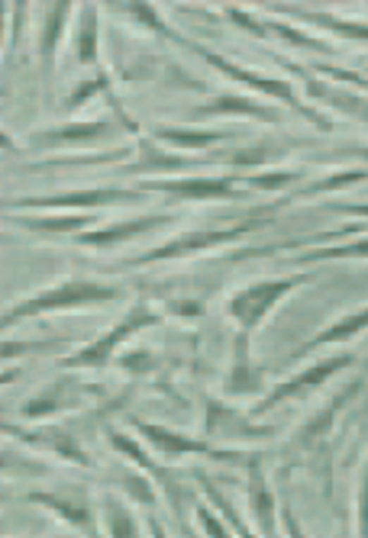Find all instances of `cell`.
<instances>
[{
	"instance_id": "1",
	"label": "cell",
	"mask_w": 368,
	"mask_h": 538,
	"mask_svg": "<svg viewBox=\"0 0 368 538\" xmlns=\"http://www.w3.org/2000/svg\"><path fill=\"white\" fill-rule=\"evenodd\" d=\"M114 290L107 287H97V284H65L61 290H52V294H42L30 304L16 306L7 319H16V316H30V313H42V310H52V306H71V304H87V300H110ZM4 319V323H7Z\"/></svg>"
},
{
	"instance_id": "2",
	"label": "cell",
	"mask_w": 368,
	"mask_h": 538,
	"mask_svg": "<svg viewBox=\"0 0 368 538\" xmlns=\"http://www.w3.org/2000/svg\"><path fill=\"white\" fill-rule=\"evenodd\" d=\"M291 287H294V281H278V284H259V287L243 290V294L233 300V316H236L243 326H255L262 313L269 310L281 294H288Z\"/></svg>"
},
{
	"instance_id": "3",
	"label": "cell",
	"mask_w": 368,
	"mask_h": 538,
	"mask_svg": "<svg viewBox=\"0 0 368 538\" xmlns=\"http://www.w3.org/2000/svg\"><path fill=\"white\" fill-rule=\"evenodd\" d=\"M149 323H155V316H149V313H139V316L126 319V323H123L116 332H110L107 339H100L94 349H87V351H81V355H75L68 364H104V361H107V355H110V349H114L116 342H123L130 332H136V329L149 326Z\"/></svg>"
},
{
	"instance_id": "4",
	"label": "cell",
	"mask_w": 368,
	"mask_h": 538,
	"mask_svg": "<svg viewBox=\"0 0 368 538\" xmlns=\"http://www.w3.org/2000/svg\"><path fill=\"white\" fill-rule=\"evenodd\" d=\"M243 229H249V226H243ZM243 229H230V232H197V235H184V239H178V242L165 245V249L149 251L146 261H155V258H175V255H184V251H197V249H204V245L230 242V239H236Z\"/></svg>"
},
{
	"instance_id": "5",
	"label": "cell",
	"mask_w": 368,
	"mask_h": 538,
	"mask_svg": "<svg viewBox=\"0 0 368 538\" xmlns=\"http://www.w3.org/2000/svg\"><path fill=\"white\" fill-rule=\"evenodd\" d=\"M114 200H126V194L87 190V194H59V197H46V200H20V206H91V204H114Z\"/></svg>"
},
{
	"instance_id": "6",
	"label": "cell",
	"mask_w": 368,
	"mask_h": 538,
	"mask_svg": "<svg viewBox=\"0 0 368 538\" xmlns=\"http://www.w3.org/2000/svg\"><path fill=\"white\" fill-rule=\"evenodd\" d=\"M349 364V358H333V361H326V364H320V368H314V371H307L304 377H298V380H291V384H284V387H278L275 394H271V400L269 403H278V400H284L288 394H298L300 387H310V384H320V380H326L333 371H339V368H345Z\"/></svg>"
},
{
	"instance_id": "7",
	"label": "cell",
	"mask_w": 368,
	"mask_h": 538,
	"mask_svg": "<svg viewBox=\"0 0 368 538\" xmlns=\"http://www.w3.org/2000/svg\"><path fill=\"white\" fill-rule=\"evenodd\" d=\"M155 187L181 194V197H233L226 181H178V184H155Z\"/></svg>"
},
{
	"instance_id": "8",
	"label": "cell",
	"mask_w": 368,
	"mask_h": 538,
	"mask_svg": "<svg viewBox=\"0 0 368 538\" xmlns=\"http://www.w3.org/2000/svg\"><path fill=\"white\" fill-rule=\"evenodd\" d=\"M210 58V65H216L220 71H226L230 77H239V81H245V84H255V87H262V91H269V94H275V97H284V100H291V106H298V100H294V94L284 87V84H278V81H265V77H255V75H249V71H239V68H233L230 61H223L220 55H207Z\"/></svg>"
},
{
	"instance_id": "9",
	"label": "cell",
	"mask_w": 368,
	"mask_h": 538,
	"mask_svg": "<svg viewBox=\"0 0 368 538\" xmlns=\"http://www.w3.org/2000/svg\"><path fill=\"white\" fill-rule=\"evenodd\" d=\"M159 223H165V220L149 216V220H136V223H126V226H116V229H104V232L81 235L78 242H81V245H114V242H120V239H126V235L142 232V229H152V226H159Z\"/></svg>"
},
{
	"instance_id": "10",
	"label": "cell",
	"mask_w": 368,
	"mask_h": 538,
	"mask_svg": "<svg viewBox=\"0 0 368 538\" xmlns=\"http://www.w3.org/2000/svg\"><path fill=\"white\" fill-rule=\"evenodd\" d=\"M139 429L149 435V439L155 442V445H161L168 455H181V451H204V445H197V442H188V439H175V435L168 432H159L155 425H146V423H139Z\"/></svg>"
},
{
	"instance_id": "11",
	"label": "cell",
	"mask_w": 368,
	"mask_h": 538,
	"mask_svg": "<svg viewBox=\"0 0 368 538\" xmlns=\"http://www.w3.org/2000/svg\"><path fill=\"white\" fill-rule=\"evenodd\" d=\"M368 326V310L365 313H355V316H349L345 323H339V326H333L330 332H323L320 339L314 342V345H323V342H339V339H349L352 332H359V329Z\"/></svg>"
},
{
	"instance_id": "12",
	"label": "cell",
	"mask_w": 368,
	"mask_h": 538,
	"mask_svg": "<svg viewBox=\"0 0 368 538\" xmlns=\"http://www.w3.org/2000/svg\"><path fill=\"white\" fill-rule=\"evenodd\" d=\"M161 139H168L175 145H184V149H204V145L216 142L220 136H210V132H181V129H165Z\"/></svg>"
},
{
	"instance_id": "13",
	"label": "cell",
	"mask_w": 368,
	"mask_h": 538,
	"mask_svg": "<svg viewBox=\"0 0 368 538\" xmlns=\"http://www.w3.org/2000/svg\"><path fill=\"white\" fill-rule=\"evenodd\" d=\"M352 255H368V242L339 245V249H323V251H307L300 261H323V258H352Z\"/></svg>"
},
{
	"instance_id": "14",
	"label": "cell",
	"mask_w": 368,
	"mask_h": 538,
	"mask_svg": "<svg viewBox=\"0 0 368 538\" xmlns=\"http://www.w3.org/2000/svg\"><path fill=\"white\" fill-rule=\"evenodd\" d=\"M104 132V126L100 123H94V126H71V129H59V132H49L46 139H52V142H68V139H94Z\"/></svg>"
},
{
	"instance_id": "15",
	"label": "cell",
	"mask_w": 368,
	"mask_h": 538,
	"mask_svg": "<svg viewBox=\"0 0 368 538\" xmlns=\"http://www.w3.org/2000/svg\"><path fill=\"white\" fill-rule=\"evenodd\" d=\"M210 110H236V113H252V116H262V120H275L271 110H262V106L249 104V100H220V104H214Z\"/></svg>"
},
{
	"instance_id": "16",
	"label": "cell",
	"mask_w": 368,
	"mask_h": 538,
	"mask_svg": "<svg viewBox=\"0 0 368 538\" xmlns=\"http://www.w3.org/2000/svg\"><path fill=\"white\" fill-rule=\"evenodd\" d=\"M94 10H87V30L81 32V58H87L91 61L94 58Z\"/></svg>"
},
{
	"instance_id": "17",
	"label": "cell",
	"mask_w": 368,
	"mask_h": 538,
	"mask_svg": "<svg viewBox=\"0 0 368 538\" xmlns=\"http://www.w3.org/2000/svg\"><path fill=\"white\" fill-rule=\"evenodd\" d=\"M61 16H65V4L61 7L52 10V16H49V30H46V52H52L55 46V30H61Z\"/></svg>"
},
{
	"instance_id": "18",
	"label": "cell",
	"mask_w": 368,
	"mask_h": 538,
	"mask_svg": "<svg viewBox=\"0 0 368 538\" xmlns=\"http://www.w3.org/2000/svg\"><path fill=\"white\" fill-rule=\"evenodd\" d=\"M362 177H368L365 171H355V175H336V177H330V181H323V184H317V190H326V187H343V184L362 181Z\"/></svg>"
},
{
	"instance_id": "19",
	"label": "cell",
	"mask_w": 368,
	"mask_h": 538,
	"mask_svg": "<svg viewBox=\"0 0 368 538\" xmlns=\"http://www.w3.org/2000/svg\"><path fill=\"white\" fill-rule=\"evenodd\" d=\"M49 503H52L55 509H61V513L68 515V519H75V523H87V513H85V509H71L68 503H61V500H49Z\"/></svg>"
},
{
	"instance_id": "20",
	"label": "cell",
	"mask_w": 368,
	"mask_h": 538,
	"mask_svg": "<svg viewBox=\"0 0 368 538\" xmlns=\"http://www.w3.org/2000/svg\"><path fill=\"white\" fill-rule=\"evenodd\" d=\"M81 223H87V220L71 216V220H49V223H36V226L39 229H75V226H81Z\"/></svg>"
},
{
	"instance_id": "21",
	"label": "cell",
	"mask_w": 368,
	"mask_h": 538,
	"mask_svg": "<svg viewBox=\"0 0 368 538\" xmlns=\"http://www.w3.org/2000/svg\"><path fill=\"white\" fill-rule=\"evenodd\" d=\"M284 181H291V175H262V177H255V184L259 187H265V190H271V187H278V184H284Z\"/></svg>"
},
{
	"instance_id": "22",
	"label": "cell",
	"mask_w": 368,
	"mask_h": 538,
	"mask_svg": "<svg viewBox=\"0 0 368 538\" xmlns=\"http://www.w3.org/2000/svg\"><path fill=\"white\" fill-rule=\"evenodd\" d=\"M114 442H116V448H123V451H126V455H130V458H136V461H139V464H149V461H146V458H142V455H139V451H136V445H133V442H126V439H120V435H116V439H114Z\"/></svg>"
},
{
	"instance_id": "23",
	"label": "cell",
	"mask_w": 368,
	"mask_h": 538,
	"mask_svg": "<svg viewBox=\"0 0 368 538\" xmlns=\"http://www.w3.org/2000/svg\"><path fill=\"white\" fill-rule=\"evenodd\" d=\"M133 13H136V16H139V20H146V23H149V26H155V30H159V26H161V23H159V20H152V10H149V7H146V4H133Z\"/></svg>"
},
{
	"instance_id": "24",
	"label": "cell",
	"mask_w": 368,
	"mask_h": 538,
	"mask_svg": "<svg viewBox=\"0 0 368 538\" xmlns=\"http://www.w3.org/2000/svg\"><path fill=\"white\" fill-rule=\"evenodd\" d=\"M200 519H204V523H207V529L214 532V535H223V529H220V523H214V519H210L207 513H200Z\"/></svg>"
},
{
	"instance_id": "25",
	"label": "cell",
	"mask_w": 368,
	"mask_h": 538,
	"mask_svg": "<svg viewBox=\"0 0 368 538\" xmlns=\"http://www.w3.org/2000/svg\"><path fill=\"white\" fill-rule=\"evenodd\" d=\"M336 210H345V213H362V216H368V206H336Z\"/></svg>"
},
{
	"instance_id": "26",
	"label": "cell",
	"mask_w": 368,
	"mask_h": 538,
	"mask_svg": "<svg viewBox=\"0 0 368 538\" xmlns=\"http://www.w3.org/2000/svg\"><path fill=\"white\" fill-rule=\"evenodd\" d=\"M262 152H252V155H236V161H259Z\"/></svg>"
},
{
	"instance_id": "27",
	"label": "cell",
	"mask_w": 368,
	"mask_h": 538,
	"mask_svg": "<svg viewBox=\"0 0 368 538\" xmlns=\"http://www.w3.org/2000/svg\"><path fill=\"white\" fill-rule=\"evenodd\" d=\"M362 529L368 532V493H365V509H362Z\"/></svg>"
}]
</instances>
